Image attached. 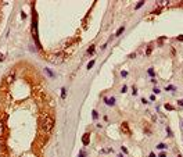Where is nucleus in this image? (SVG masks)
<instances>
[{"instance_id":"obj_8","label":"nucleus","mask_w":183,"mask_h":157,"mask_svg":"<svg viewBox=\"0 0 183 157\" xmlns=\"http://www.w3.org/2000/svg\"><path fill=\"white\" fill-rule=\"evenodd\" d=\"M123 31H125V27H121V28L116 31V34H115V35H116V36H119V35H121L122 32H123Z\"/></svg>"},{"instance_id":"obj_26","label":"nucleus","mask_w":183,"mask_h":157,"mask_svg":"<svg viewBox=\"0 0 183 157\" xmlns=\"http://www.w3.org/2000/svg\"><path fill=\"white\" fill-rule=\"evenodd\" d=\"M177 40H182L183 42V35H179V36H177Z\"/></svg>"},{"instance_id":"obj_31","label":"nucleus","mask_w":183,"mask_h":157,"mask_svg":"<svg viewBox=\"0 0 183 157\" xmlns=\"http://www.w3.org/2000/svg\"><path fill=\"white\" fill-rule=\"evenodd\" d=\"M119 157H123V156H122V154H119Z\"/></svg>"},{"instance_id":"obj_23","label":"nucleus","mask_w":183,"mask_h":157,"mask_svg":"<svg viewBox=\"0 0 183 157\" xmlns=\"http://www.w3.org/2000/svg\"><path fill=\"white\" fill-rule=\"evenodd\" d=\"M132 89H133V95H136V93H137V89H136V86H133Z\"/></svg>"},{"instance_id":"obj_25","label":"nucleus","mask_w":183,"mask_h":157,"mask_svg":"<svg viewBox=\"0 0 183 157\" xmlns=\"http://www.w3.org/2000/svg\"><path fill=\"white\" fill-rule=\"evenodd\" d=\"M154 93H155V95H158V93H160V89H158V88H155V89H154Z\"/></svg>"},{"instance_id":"obj_21","label":"nucleus","mask_w":183,"mask_h":157,"mask_svg":"<svg viewBox=\"0 0 183 157\" xmlns=\"http://www.w3.org/2000/svg\"><path fill=\"white\" fill-rule=\"evenodd\" d=\"M85 154H86L85 151H81V153H79V156H78V157H85Z\"/></svg>"},{"instance_id":"obj_4","label":"nucleus","mask_w":183,"mask_h":157,"mask_svg":"<svg viewBox=\"0 0 183 157\" xmlns=\"http://www.w3.org/2000/svg\"><path fill=\"white\" fill-rule=\"evenodd\" d=\"M90 135L89 134H85L83 135V138H82V142H83V145L86 146V145H89V140H90V138H89Z\"/></svg>"},{"instance_id":"obj_9","label":"nucleus","mask_w":183,"mask_h":157,"mask_svg":"<svg viewBox=\"0 0 183 157\" xmlns=\"http://www.w3.org/2000/svg\"><path fill=\"white\" fill-rule=\"evenodd\" d=\"M157 147H158V149H161V150H164V149H166V146L164 145V143H158V145H157Z\"/></svg>"},{"instance_id":"obj_11","label":"nucleus","mask_w":183,"mask_h":157,"mask_svg":"<svg viewBox=\"0 0 183 157\" xmlns=\"http://www.w3.org/2000/svg\"><path fill=\"white\" fill-rule=\"evenodd\" d=\"M143 4H144V1H143V0H142V1H139L137 4H136V10H137V8H140V7L143 6Z\"/></svg>"},{"instance_id":"obj_16","label":"nucleus","mask_w":183,"mask_h":157,"mask_svg":"<svg viewBox=\"0 0 183 157\" xmlns=\"http://www.w3.org/2000/svg\"><path fill=\"white\" fill-rule=\"evenodd\" d=\"M92 114H93V118H94V120H97V117H99V115H97V111H96V110H93V113H92Z\"/></svg>"},{"instance_id":"obj_24","label":"nucleus","mask_w":183,"mask_h":157,"mask_svg":"<svg viewBox=\"0 0 183 157\" xmlns=\"http://www.w3.org/2000/svg\"><path fill=\"white\" fill-rule=\"evenodd\" d=\"M177 104H179V106H182V107H183V99H182V100H177Z\"/></svg>"},{"instance_id":"obj_7","label":"nucleus","mask_w":183,"mask_h":157,"mask_svg":"<svg viewBox=\"0 0 183 157\" xmlns=\"http://www.w3.org/2000/svg\"><path fill=\"white\" fill-rule=\"evenodd\" d=\"M3 132H4V124L3 121H0V135H3Z\"/></svg>"},{"instance_id":"obj_29","label":"nucleus","mask_w":183,"mask_h":157,"mask_svg":"<svg viewBox=\"0 0 183 157\" xmlns=\"http://www.w3.org/2000/svg\"><path fill=\"white\" fill-rule=\"evenodd\" d=\"M149 157H155V154H154V153H150V154H149Z\"/></svg>"},{"instance_id":"obj_18","label":"nucleus","mask_w":183,"mask_h":157,"mask_svg":"<svg viewBox=\"0 0 183 157\" xmlns=\"http://www.w3.org/2000/svg\"><path fill=\"white\" fill-rule=\"evenodd\" d=\"M149 74H150V75H151V77H154V71H153V68H150V70H149Z\"/></svg>"},{"instance_id":"obj_13","label":"nucleus","mask_w":183,"mask_h":157,"mask_svg":"<svg viewBox=\"0 0 183 157\" xmlns=\"http://www.w3.org/2000/svg\"><path fill=\"white\" fill-rule=\"evenodd\" d=\"M93 65H94V60H92V61H90V63L88 64V70H90V68L93 67Z\"/></svg>"},{"instance_id":"obj_27","label":"nucleus","mask_w":183,"mask_h":157,"mask_svg":"<svg viewBox=\"0 0 183 157\" xmlns=\"http://www.w3.org/2000/svg\"><path fill=\"white\" fill-rule=\"evenodd\" d=\"M126 90H128V88H126V86H123V88H122V93H125Z\"/></svg>"},{"instance_id":"obj_14","label":"nucleus","mask_w":183,"mask_h":157,"mask_svg":"<svg viewBox=\"0 0 183 157\" xmlns=\"http://www.w3.org/2000/svg\"><path fill=\"white\" fill-rule=\"evenodd\" d=\"M165 108L171 111V110H173V106H171V104H165Z\"/></svg>"},{"instance_id":"obj_32","label":"nucleus","mask_w":183,"mask_h":157,"mask_svg":"<svg viewBox=\"0 0 183 157\" xmlns=\"http://www.w3.org/2000/svg\"><path fill=\"white\" fill-rule=\"evenodd\" d=\"M177 157H182V156H180V154H179V156H177Z\"/></svg>"},{"instance_id":"obj_2","label":"nucleus","mask_w":183,"mask_h":157,"mask_svg":"<svg viewBox=\"0 0 183 157\" xmlns=\"http://www.w3.org/2000/svg\"><path fill=\"white\" fill-rule=\"evenodd\" d=\"M47 61H50L51 64H60L62 61V54H50L47 57Z\"/></svg>"},{"instance_id":"obj_10","label":"nucleus","mask_w":183,"mask_h":157,"mask_svg":"<svg viewBox=\"0 0 183 157\" xmlns=\"http://www.w3.org/2000/svg\"><path fill=\"white\" fill-rule=\"evenodd\" d=\"M165 89H166V90H176V88H175V86H172V85H168Z\"/></svg>"},{"instance_id":"obj_5","label":"nucleus","mask_w":183,"mask_h":157,"mask_svg":"<svg viewBox=\"0 0 183 157\" xmlns=\"http://www.w3.org/2000/svg\"><path fill=\"white\" fill-rule=\"evenodd\" d=\"M13 81H14V74H8L7 78H6V82H7V84H11Z\"/></svg>"},{"instance_id":"obj_15","label":"nucleus","mask_w":183,"mask_h":157,"mask_svg":"<svg viewBox=\"0 0 183 157\" xmlns=\"http://www.w3.org/2000/svg\"><path fill=\"white\" fill-rule=\"evenodd\" d=\"M65 95H67L65 88H62V89H61V96H62V97H65Z\"/></svg>"},{"instance_id":"obj_28","label":"nucleus","mask_w":183,"mask_h":157,"mask_svg":"<svg viewBox=\"0 0 183 157\" xmlns=\"http://www.w3.org/2000/svg\"><path fill=\"white\" fill-rule=\"evenodd\" d=\"M150 53H151V47H150V49H147V50H146V54H150Z\"/></svg>"},{"instance_id":"obj_22","label":"nucleus","mask_w":183,"mask_h":157,"mask_svg":"<svg viewBox=\"0 0 183 157\" xmlns=\"http://www.w3.org/2000/svg\"><path fill=\"white\" fill-rule=\"evenodd\" d=\"M121 75H122V77H126V75H128V71H122Z\"/></svg>"},{"instance_id":"obj_19","label":"nucleus","mask_w":183,"mask_h":157,"mask_svg":"<svg viewBox=\"0 0 183 157\" xmlns=\"http://www.w3.org/2000/svg\"><path fill=\"white\" fill-rule=\"evenodd\" d=\"M121 150L123 151L125 154H126V153H128V149H126V147H125V146H122V147H121Z\"/></svg>"},{"instance_id":"obj_12","label":"nucleus","mask_w":183,"mask_h":157,"mask_svg":"<svg viewBox=\"0 0 183 157\" xmlns=\"http://www.w3.org/2000/svg\"><path fill=\"white\" fill-rule=\"evenodd\" d=\"M166 3H168L166 0H160V1H158V4H160V6H165Z\"/></svg>"},{"instance_id":"obj_1","label":"nucleus","mask_w":183,"mask_h":157,"mask_svg":"<svg viewBox=\"0 0 183 157\" xmlns=\"http://www.w3.org/2000/svg\"><path fill=\"white\" fill-rule=\"evenodd\" d=\"M53 127H54V118L51 117V115L44 114L43 117H42V129H43L44 132H50L53 129Z\"/></svg>"},{"instance_id":"obj_17","label":"nucleus","mask_w":183,"mask_h":157,"mask_svg":"<svg viewBox=\"0 0 183 157\" xmlns=\"http://www.w3.org/2000/svg\"><path fill=\"white\" fill-rule=\"evenodd\" d=\"M166 132H168V135H169V136H173V132H172L169 128H166Z\"/></svg>"},{"instance_id":"obj_3","label":"nucleus","mask_w":183,"mask_h":157,"mask_svg":"<svg viewBox=\"0 0 183 157\" xmlns=\"http://www.w3.org/2000/svg\"><path fill=\"white\" fill-rule=\"evenodd\" d=\"M121 129H122V132H123V134L130 135V129H129V125H128V122H122Z\"/></svg>"},{"instance_id":"obj_6","label":"nucleus","mask_w":183,"mask_h":157,"mask_svg":"<svg viewBox=\"0 0 183 157\" xmlns=\"http://www.w3.org/2000/svg\"><path fill=\"white\" fill-rule=\"evenodd\" d=\"M104 100L107 101V104H108V106H112V104H115V99H114V97H111V99H108V97H105Z\"/></svg>"},{"instance_id":"obj_30","label":"nucleus","mask_w":183,"mask_h":157,"mask_svg":"<svg viewBox=\"0 0 183 157\" xmlns=\"http://www.w3.org/2000/svg\"><path fill=\"white\" fill-rule=\"evenodd\" d=\"M158 157H165V153H161V154H160Z\"/></svg>"},{"instance_id":"obj_20","label":"nucleus","mask_w":183,"mask_h":157,"mask_svg":"<svg viewBox=\"0 0 183 157\" xmlns=\"http://www.w3.org/2000/svg\"><path fill=\"white\" fill-rule=\"evenodd\" d=\"M94 51V46H90V49L88 50V53H93Z\"/></svg>"}]
</instances>
